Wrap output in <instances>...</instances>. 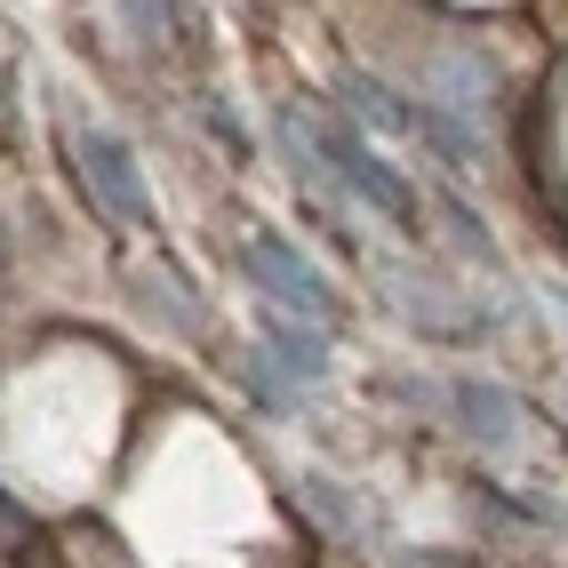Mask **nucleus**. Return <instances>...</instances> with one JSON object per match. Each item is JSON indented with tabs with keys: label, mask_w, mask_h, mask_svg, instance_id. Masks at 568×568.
<instances>
[{
	"label": "nucleus",
	"mask_w": 568,
	"mask_h": 568,
	"mask_svg": "<svg viewBox=\"0 0 568 568\" xmlns=\"http://www.w3.org/2000/svg\"><path fill=\"white\" fill-rule=\"evenodd\" d=\"M89 176L112 193V209H129V216H136V184H129V169H121V153H112V144H89Z\"/></svg>",
	"instance_id": "2"
},
{
	"label": "nucleus",
	"mask_w": 568,
	"mask_h": 568,
	"mask_svg": "<svg viewBox=\"0 0 568 568\" xmlns=\"http://www.w3.org/2000/svg\"><path fill=\"white\" fill-rule=\"evenodd\" d=\"M256 264L273 273V296H288V305H305V313H321V288H313V273L296 256H281V248H256Z\"/></svg>",
	"instance_id": "1"
}]
</instances>
